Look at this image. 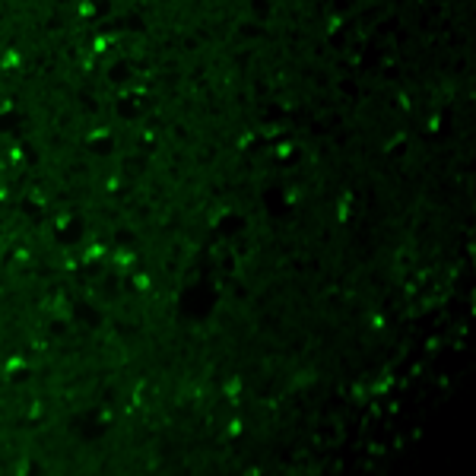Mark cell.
I'll return each mask as SVG.
<instances>
[{
    "mask_svg": "<svg viewBox=\"0 0 476 476\" xmlns=\"http://www.w3.org/2000/svg\"><path fill=\"white\" fill-rule=\"evenodd\" d=\"M223 397L229 400V403H235V400L241 397V375H229V378L223 381Z\"/></svg>",
    "mask_w": 476,
    "mask_h": 476,
    "instance_id": "6da1fadb",
    "label": "cell"
}]
</instances>
